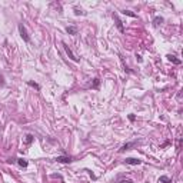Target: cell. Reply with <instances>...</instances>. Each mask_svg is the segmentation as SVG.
<instances>
[{
    "label": "cell",
    "mask_w": 183,
    "mask_h": 183,
    "mask_svg": "<svg viewBox=\"0 0 183 183\" xmlns=\"http://www.w3.org/2000/svg\"><path fill=\"white\" fill-rule=\"evenodd\" d=\"M168 60H169V62H172V63H174V65H180V63H182V60L176 59V56H173V54H169Z\"/></svg>",
    "instance_id": "cell-7"
},
{
    "label": "cell",
    "mask_w": 183,
    "mask_h": 183,
    "mask_svg": "<svg viewBox=\"0 0 183 183\" xmlns=\"http://www.w3.org/2000/svg\"><path fill=\"white\" fill-rule=\"evenodd\" d=\"M66 31H67L69 34H76L77 33V27H76V26H67V27H66Z\"/></svg>",
    "instance_id": "cell-8"
},
{
    "label": "cell",
    "mask_w": 183,
    "mask_h": 183,
    "mask_svg": "<svg viewBox=\"0 0 183 183\" xmlns=\"http://www.w3.org/2000/svg\"><path fill=\"white\" fill-rule=\"evenodd\" d=\"M122 14H124V16H130V17H137L136 13L130 12V10H122Z\"/></svg>",
    "instance_id": "cell-11"
},
{
    "label": "cell",
    "mask_w": 183,
    "mask_h": 183,
    "mask_svg": "<svg viewBox=\"0 0 183 183\" xmlns=\"http://www.w3.org/2000/svg\"><path fill=\"white\" fill-rule=\"evenodd\" d=\"M63 47H65L66 53H67L69 59H70V60H73V62H79V57L76 56V54H75V53H73V52H71V49H70V47L67 46V44H66V43H63Z\"/></svg>",
    "instance_id": "cell-2"
},
{
    "label": "cell",
    "mask_w": 183,
    "mask_h": 183,
    "mask_svg": "<svg viewBox=\"0 0 183 183\" xmlns=\"http://www.w3.org/2000/svg\"><path fill=\"white\" fill-rule=\"evenodd\" d=\"M113 19H115V22H116V26H117V29L122 31V33H123V31H124V27H123V23H122V20L119 19V16H117V14H113Z\"/></svg>",
    "instance_id": "cell-6"
},
{
    "label": "cell",
    "mask_w": 183,
    "mask_h": 183,
    "mask_svg": "<svg viewBox=\"0 0 183 183\" xmlns=\"http://www.w3.org/2000/svg\"><path fill=\"white\" fill-rule=\"evenodd\" d=\"M0 84H2V86H4V82H3V76L0 75Z\"/></svg>",
    "instance_id": "cell-19"
},
{
    "label": "cell",
    "mask_w": 183,
    "mask_h": 183,
    "mask_svg": "<svg viewBox=\"0 0 183 183\" xmlns=\"http://www.w3.org/2000/svg\"><path fill=\"white\" fill-rule=\"evenodd\" d=\"M99 84H100V80H99V79H94L92 87H93V89H97V87H99Z\"/></svg>",
    "instance_id": "cell-16"
},
{
    "label": "cell",
    "mask_w": 183,
    "mask_h": 183,
    "mask_svg": "<svg viewBox=\"0 0 183 183\" xmlns=\"http://www.w3.org/2000/svg\"><path fill=\"white\" fill-rule=\"evenodd\" d=\"M159 182H162V183H172V179H170V177H168V176H160Z\"/></svg>",
    "instance_id": "cell-13"
},
{
    "label": "cell",
    "mask_w": 183,
    "mask_h": 183,
    "mask_svg": "<svg viewBox=\"0 0 183 183\" xmlns=\"http://www.w3.org/2000/svg\"><path fill=\"white\" fill-rule=\"evenodd\" d=\"M19 31H20V36H22L23 40H25L26 43H29V42H30V36L27 34V30H26V27H25L23 23H20V25H19Z\"/></svg>",
    "instance_id": "cell-1"
},
{
    "label": "cell",
    "mask_w": 183,
    "mask_h": 183,
    "mask_svg": "<svg viewBox=\"0 0 183 183\" xmlns=\"http://www.w3.org/2000/svg\"><path fill=\"white\" fill-rule=\"evenodd\" d=\"M129 120L134 122V120H136V116H134V115H129Z\"/></svg>",
    "instance_id": "cell-18"
},
{
    "label": "cell",
    "mask_w": 183,
    "mask_h": 183,
    "mask_svg": "<svg viewBox=\"0 0 183 183\" xmlns=\"http://www.w3.org/2000/svg\"><path fill=\"white\" fill-rule=\"evenodd\" d=\"M115 183H133V180H130V179H124V177H119V179L116 180Z\"/></svg>",
    "instance_id": "cell-12"
},
{
    "label": "cell",
    "mask_w": 183,
    "mask_h": 183,
    "mask_svg": "<svg viewBox=\"0 0 183 183\" xmlns=\"http://www.w3.org/2000/svg\"><path fill=\"white\" fill-rule=\"evenodd\" d=\"M27 84H29V86H31V87H34L36 90H40V86H39L37 83H34V82H31V80H29V82H27Z\"/></svg>",
    "instance_id": "cell-15"
},
{
    "label": "cell",
    "mask_w": 183,
    "mask_h": 183,
    "mask_svg": "<svg viewBox=\"0 0 183 183\" xmlns=\"http://www.w3.org/2000/svg\"><path fill=\"white\" fill-rule=\"evenodd\" d=\"M163 17H162V16H156L155 19H153V25L155 26H159V25H162V23H163Z\"/></svg>",
    "instance_id": "cell-9"
},
{
    "label": "cell",
    "mask_w": 183,
    "mask_h": 183,
    "mask_svg": "<svg viewBox=\"0 0 183 183\" xmlns=\"http://www.w3.org/2000/svg\"><path fill=\"white\" fill-rule=\"evenodd\" d=\"M75 14L76 16H80V14H84V12L82 9H79V7H75Z\"/></svg>",
    "instance_id": "cell-17"
},
{
    "label": "cell",
    "mask_w": 183,
    "mask_h": 183,
    "mask_svg": "<svg viewBox=\"0 0 183 183\" xmlns=\"http://www.w3.org/2000/svg\"><path fill=\"white\" fill-rule=\"evenodd\" d=\"M137 143H139L137 140H133V142H129V143H126V145H123V146L120 147V150H119V152H120V153L126 152V150H129L130 147H134V146H136Z\"/></svg>",
    "instance_id": "cell-3"
},
{
    "label": "cell",
    "mask_w": 183,
    "mask_h": 183,
    "mask_svg": "<svg viewBox=\"0 0 183 183\" xmlns=\"http://www.w3.org/2000/svg\"><path fill=\"white\" fill-rule=\"evenodd\" d=\"M17 164H19L20 168H27V160L26 159H17Z\"/></svg>",
    "instance_id": "cell-10"
},
{
    "label": "cell",
    "mask_w": 183,
    "mask_h": 183,
    "mask_svg": "<svg viewBox=\"0 0 183 183\" xmlns=\"http://www.w3.org/2000/svg\"><path fill=\"white\" fill-rule=\"evenodd\" d=\"M124 163H126V164H132V166H136V164L142 163V160H140V159H136V157H127L126 160H124Z\"/></svg>",
    "instance_id": "cell-4"
},
{
    "label": "cell",
    "mask_w": 183,
    "mask_h": 183,
    "mask_svg": "<svg viewBox=\"0 0 183 183\" xmlns=\"http://www.w3.org/2000/svg\"><path fill=\"white\" fill-rule=\"evenodd\" d=\"M71 160H73L71 156H59V157H56V162H59V163H70Z\"/></svg>",
    "instance_id": "cell-5"
},
{
    "label": "cell",
    "mask_w": 183,
    "mask_h": 183,
    "mask_svg": "<svg viewBox=\"0 0 183 183\" xmlns=\"http://www.w3.org/2000/svg\"><path fill=\"white\" fill-rule=\"evenodd\" d=\"M34 140V137H33V134H26V139H25V142H26V145H30L31 142Z\"/></svg>",
    "instance_id": "cell-14"
}]
</instances>
